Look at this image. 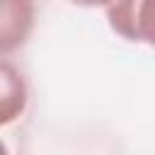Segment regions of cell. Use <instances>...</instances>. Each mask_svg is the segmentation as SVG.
<instances>
[{
	"label": "cell",
	"mask_w": 155,
	"mask_h": 155,
	"mask_svg": "<svg viewBox=\"0 0 155 155\" xmlns=\"http://www.w3.org/2000/svg\"><path fill=\"white\" fill-rule=\"evenodd\" d=\"M107 22L121 39L155 48V0H114L107 7Z\"/></svg>",
	"instance_id": "obj_1"
},
{
	"label": "cell",
	"mask_w": 155,
	"mask_h": 155,
	"mask_svg": "<svg viewBox=\"0 0 155 155\" xmlns=\"http://www.w3.org/2000/svg\"><path fill=\"white\" fill-rule=\"evenodd\" d=\"M34 24V0H2V53L22 46Z\"/></svg>",
	"instance_id": "obj_2"
},
{
	"label": "cell",
	"mask_w": 155,
	"mask_h": 155,
	"mask_svg": "<svg viewBox=\"0 0 155 155\" xmlns=\"http://www.w3.org/2000/svg\"><path fill=\"white\" fill-rule=\"evenodd\" d=\"M27 104V87L22 75L12 68L10 61H2V124H10L24 111Z\"/></svg>",
	"instance_id": "obj_3"
},
{
	"label": "cell",
	"mask_w": 155,
	"mask_h": 155,
	"mask_svg": "<svg viewBox=\"0 0 155 155\" xmlns=\"http://www.w3.org/2000/svg\"><path fill=\"white\" fill-rule=\"evenodd\" d=\"M70 2L80 7H109L114 0H70Z\"/></svg>",
	"instance_id": "obj_4"
}]
</instances>
